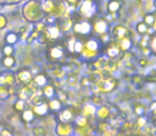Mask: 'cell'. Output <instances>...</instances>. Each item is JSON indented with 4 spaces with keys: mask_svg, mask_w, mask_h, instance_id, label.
<instances>
[{
    "mask_svg": "<svg viewBox=\"0 0 156 136\" xmlns=\"http://www.w3.org/2000/svg\"><path fill=\"white\" fill-rule=\"evenodd\" d=\"M76 78H74V77H70V78L68 79V83H69L70 85L76 84Z\"/></svg>",
    "mask_w": 156,
    "mask_h": 136,
    "instance_id": "cell-36",
    "label": "cell"
},
{
    "mask_svg": "<svg viewBox=\"0 0 156 136\" xmlns=\"http://www.w3.org/2000/svg\"><path fill=\"white\" fill-rule=\"evenodd\" d=\"M98 115L100 116L101 118H105L107 115H108V109L106 107H101L98 111Z\"/></svg>",
    "mask_w": 156,
    "mask_h": 136,
    "instance_id": "cell-32",
    "label": "cell"
},
{
    "mask_svg": "<svg viewBox=\"0 0 156 136\" xmlns=\"http://www.w3.org/2000/svg\"><path fill=\"white\" fill-rule=\"evenodd\" d=\"M136 29H137L138 33L144 34V33H146V32L148 31V26H147L144 23H139L137 25V27H136Z\"/></svg>",
    "mask_w": 156,
    "mask_h": 136,
    "instance_id": "cell-27",
    "label": "cell"
},
{
    "mask_svg": "<svg viewBox=\"0 0 156 136\" xmlns=\"http://www.w3.org/2000/svg\"><path fill=\"white\" fill-rule=\"evenodd\" d=\"M15 77H16V82H18L19 84L25 85V86L27 84H29L33 79L32 72L29 69H25V68L23 69H19Z\"/></svg>",
    "mask_w": 156,
    "mask_h": 136,
    "instance_id": "cell-2",
    "label": "cell"
},
{
    "mask_svg": "<svg viewBox=\"0 0 156 136\" xmlns=\"http://www.w3.org/2000/svg\"><path fill=\"white\" fill-rule=\"evenodd\" d=\"M142 112H144V111H142V109L138 107V109H137V113H138V114H142Z\"/></svg>",
    "mask_w": 156,
    "mask_h": 136,
    "instance_id": "cell-41",
    "label": "cell"
},
{
    "mask_svg": "<svg viewBox=\"0 0 156 136\" xmlns=\"http://www.w3.org/2000/svg\"><path fill=\"white\" fill-rule=\"evenodd\" d=\"M15 63H16V62H15V59L13 58V56H4V58L2 59V61H1L2 66L5 67V68L14 67Z\"/></svg>",
    "mask_w": 156,
    "mask_h": 136,
    "instance_id": "cell-19",
    "label": "cell"
},
{
    "mask_svg": "<svg viewBox=\"0 0 156 136\" xmlns=\"http://www.w3.org/2000/svg\"><path fill=\"white\" fill-rule=\"evenodd\" d=\"M72 117H73V115H72V112L70 111V109H64L60 113V120L63 122V123H67V122H69L70 120L72 119Z\"/></svg>",
    "mask_w": 156,
    "mask_h": 136,
    "instance_id": "cell-15",
    "label": "cell"
},
{
    "mask_svg": "<svg viewBox=\"0 0 156 136\" xmlns=\"http://www.w3.org/2000/svg\"><path fill=\"white\" fill-rule=\"evenodd\" d=\"M96 112V107L94 104H87L84 106V113L85 114H94Z\"/></svg>",
    "mask_w": 156,
    "mask_h": 136,
    "instance_id": "cell-29",
    "label": "cell"
},
{
    "mask_svg": "<svg viewBox=\"0 0 156 136\" xmlns=\"http://www.w3.org/2000/svg\"><path fill=\"white\" fill-rule=\"evenodd\" d=\"M2 53L4 54V56H12L14 53V48L11 45H4L2 48Z\"/></svg>",
    "mask_w": 156,
    "mask_h": 136,
    "instance_id": "cell-22",
    "label": "cell"
},
{
    "mask_svg": "<svg viewBox=\"0 0 156 136\" xmlns=\"http://www.w3.org/2000/svg\"><path fill=\"white\" fill-rule=\"evenodd\" d=\"M115 35L117 37H121V38H123L125 36V34H126V29H125L124 27H121V26H118V27L115 28Z\"/></svg>",
    "mask_w": 156,
    "mask_h": 136,
    "instance_id": "cell-23",
    "label": "cell"
},
{
    "mask_svg": "<svg viewBox=\"0 0 156 136\" xmlns=\"http://www.w3.org/2000/svg\"><path fill=\"white\" fill-rule=\"evenodd\" d=\"M144 20H146V25H153V23H155L154 17H153L152 15H148V16H146Z\"/></svg>",
    "mask_w": 156,
    "mask_h": 136,
    "instance_id": "cell-33",
    "label": "cell"
},
{
    "mask_svg": "<svg viewBox=\"0 0 156 136\" xmlns=\"http://www.w3.org/2000/svg\"><path fill=\"white\" fill-rule=\"evenodd\" d=\"M54 8V1L53 0H44V2L41 3V10H43L44 14L48 15L51 14Z\"/></svg>",
    "mask_w": 156,
    "mask_h": 136,
    "instance_id": "cell-11",
    "label": "cell"
},
{
    "mask_svg": "<svg viewBox=\"0 0 156 136\" xmlns=\"http://www.w3.org/2000/svg\"><path fill=\"white\" fill-rule=\"evenodd\" d=\"M32 111L34 112L35 115L45 116V115H47L48 112H49V106H48V103L41 102V103H38V104H35Z\"/></svg>",
    "mask_w": 156,
    "mask_h": 136,
    "instance_id": "cell-8",
    "label": "cell"
},
{
    "mask_svg": "<svg viewBox=\"0 0 156 136\" xmlns=\"http://www.w3.org/2000/svg\"><path fill=\"white\" fill-rule=\"evenodd\" d=\"M119 8H120V4L118 1H116V0H112V1H109L108 10L111 11V12H117V11L119 10Z\"/></svg>",
    "mask_w": 156,
    "mask_h": 136,
    "instance_id": "cell-24",
    "label": "cell"
},
{
    "mask_svg": "<svg viewBox=\"0 0 156 136\" xmlns=\"http://www.w3.org/2000/svg\"><path fill=\"white\" fill-rule=\"evenodd\" d=\"M0 136H13V134H12V132H10L9 130L3 129V130L0 132Z\"/></svg>",
    "mask_w": 156,
    "mask_h": 136,
    "instance_id": "cell-35",
    "label": "cell"
},
{
    "mask_svg": "<svg viewBox=\"0 0 156 136\" xmlns=\"http://www.w3.org/2000/svg\"><path fill=\"white\" fill-rule=\"evenodd\" d=\"M73 30H74V32H76V33L87 35V34L90 33L91 26H90V23H87V21H81V23H78L74 25Z\"/></svg>",
    "mask_w": 156,
    "mask_h": 136,
    "instance_id": "cell-3",
    "label": "cell"
},
{
    "mask_svg": "<svg viewBox=\"0 0 156 136\" xmlns=\"http://www.w3.org/2000/svg\"><path fill=\"white\" fill-rule=\"evenodd\" d=\"M23 14L30 23H37L45 17V14L41 10V3L37 0H30L27 2L23 5Z\"/></svg>",
    "mask_w": 156,
    "mask_h": 136,
    "instance_id": "cell-1",
    "label": "cell"
},
{
    "mask_svg": "<svg viewBox=\"0 0 156 136\" xmlns=\"http://www.w3.org/2000/svg\"><path fill=\"white\" fill-rule=\"evenodd\" d=\"M55 94V91H54V87L52 85H46L45 87H43V95L47 98H52Z\"/></svg>",
    "mask_w": 156,
    "mask_h": 136,
    "instance_id": "cell-20",
    "label": "cell"
},
{
    "mask_svg": "<svg viewBox=\"0 0 156 136\" xmlns=\"http://www.w3.org/2000/svg\"><path fill=\"white\" fill-rule=\"evenodd\" d=\"M34 84H36L38 87H45L48 83V80L46 78L45 74H37L36 77L34 78Z\"/></svg>",
    "mask_w": 156,
    "mask_h": 136,
    "instance_id": "cell-17",
    "label": "cell"
},
{
    "mask_svg": "<svg viewBox=\"0 0 156 136\" xmlns=\"http://www.w3.org/2000/svg\"><path fill=\"white\" fill-rule=\"evenodd\" d=\"M120 46H121L122 50H129V48H131V46H132V43H131V41H129V38L123 37V38L121 39V41H120Z\"/></svg>",
    "mask_w": 156,
    "mask_h": 136,
    "instance_id": "cell-25",
    "label": "cell"
},
{
    "mask_svg": "<svg viewBox=\"0 0 156 136\" xmlns=\"http://www.w3.org/2000/svg\"><path fill=\"white\" fill-rule=\"evenodd\" d=\"M151 47H152V50L153 51H155L156 52V36L153 38V41H152V43H151Z\"/></svg>",
    "mask_w": 156,
    "mask_h": 136,
    "instance_id": "cell-37",
    "label": "cell"
},
{
    "mask_svg": "<svg viewBox=\"0 0 156 136\" xmlns=\"http://www.w3.org/2000/svg\"><path fill=\"white\" fill-rule=\"evenodd\" d=\"M64 52L62 50V48L60 47H52L51 49H50V56H51V59L53 61H56V60H60L61 58L63 56Z\"/></svg>",
    "mask_w": 156,
    "mask_h": 136,
    "instance_id": "cell-14",
    "label": "cell"
},
{
    "mask_svg": "<svg viewBox=\"0 0 156 136\" xmlns=\"http://www.w3.org/2000/svg\"><path fill=\"white\" fill-rule=\"evenodd\" d=\"M74 43H76V39L74 38H71L69 41H68V48L71 52H73V46H74Z\"/></svg>",
    "mask_w": 156,
    "mask_h": 136,
    "instance_id": "cell-34",
    "label": "cell"
},
{
    "mask_svg": "<svg viewBox=\"0 0 156 136\" xmlns=\"http://www.w3.org/2000/svg\"><path fill=\"white\" fill-rule=\"evenodd\" d=\"M58 29H60L61 31H64V32L69 31V30L72 28L71 19L68 18V17H64V18H61V23H60V25H58Z\"/></svg>",
    "mask_w": 156,
    "mask_h": 136,
    "instance_id": "cell-10",
    "label": "cell"
},
{
    "mask_svg": "<svg viewBox=\"0 0 156 136\" xmlns=\"http://www.w3.org/2000/svg\"><path fill=\"white\" fill-rule=\"evenodd\" d=\"M9 2H13V3H18V2H20L21 0H8Z\"/></svg>",
    "mask_w": 156,
    "mask_h": 136,
    "instance_id": "cell-40",
    "label": "cell"
},
{
    "mask_svg": "<svg viewBox=\"0 0 156 136\" xmlns=\"http://www.w3.org/2000/svg\"><path fill=\"white\" fill-rule=\"evenodd\" d=\"M80 11L82 14H84L85 16L87 17H90L91 14L94 12V5H93V2L90 0H85V1L82 2L80 6Z\"/></svg>",
    "mask_w": 156,
    "mask_h": 136,
    "instance_id": "cell-5",
    "label": "cell"
},
{
    "mask_svg": "<svg viewBox=\"0 0 156 136\" xmlns=\"http://www.w3.org/2000/svg\"><path fill=\"white\" fill-rule=\"evenodd\" d=\"M154 6H155V8H156V0H155V1H154Z\"/></svg>",
    "mask_w": 156,
    "mask_h": 136,
    "instance_id": "cell-43",
    "label": "cell"
},
{
    "mask_svg": "<svg viewBox=\"0 0 156 136\" xmlns=\"http://www.w3.org/2000/svg\"><path fill=\"white\" fill-rule=\"evenodd\" d=\"M48 106H49V109H51V111L58 112L61 109V107H62V103H61V101L58 99H52L48 103Z\"/></svg>",
    "mask_w": 156,
    "mask_h": 136,
    "instance_id": "cell-18",
    "label": "cell"
},
{
    "mask_svg": "<svg viewBox=\"0 0 156 136\" xmlns=\"http://www.w3.org/2000/svg\"><path fill=\"white\" fill-rule=\"evenodd\" d=\"M107 29H108V25L105 20H99L94 25V30H96L97 33L99 34H104L106 33Z\"/></svg>",
    "mask_w": 156,
    "mask_h": 136,
    "instance_id": "cell-12",
    "label": "cell"
},
{
    "mask_svg": "<svg viewBox=\"0 0 156 136\" xmlns=\"http://www.w3.org/2000/svg\"><path fill=\"white\" fill-rule=\"evenodd\" d=\"M25 106H26V102L23 100H20L18 99L14 104V109H16L17 112H23L25 109Z\"/></svg>",
    "mask_w": 156,
    "mask_h": 136,
    "instance_id": "cell-26",
    "label": "cell"
},
{
    "mask_svg": "<svg viewBox=\"0 0 156 136\" xmlns=\"http://www.w3.org/2000/svg\"><path fill=\"white\" fill-rule=\"evenodd\" d=\"M4 1H6V0H0V3H3Z\"/></svg>",
    "mask_w": 156,
    "mask_h": 136,
    "instance_id": "cell-42",
    "label": "cell"
},
{
    "mask_svg": "<svg viewBox=\"0 0 156 136\" xmlns=\"http://www.w3.org/2000/svg\"><path fill=\"white\" fill-rule=\"evenodd\" d=\"M86 49L89 50V51H93V52H96L97 50L99 49V44L97 41L94 39H90L86 43Z\"/></svg>",
    "mask_w": 156,
    "mask_h": 136,
    "instance_id": "cell-21",
    "label": "cell"
},
{
    "mask_svg": "<svg viewBox=\"0 0 156 136\" xmlns=\"http://www.w3.org/2000/svg\"><path fill=\"white\" fill-rule=\"evenodd\" d=\"M118 54H119V50L115 47L109 48V49L107 50V55H108L109 58H116Z\"/></svg>",
    "mask_w": 156,
    "mask_h": 136,
    "instance_id": "cell-28",
    "label": "cell"
},
{
    "mask_svg": "<svg viewBox=\"0 0 156 136\" xmlns=\"http://www.w3.org/2000/svg\"><path fill=\"white\" fill-rule=\"evenodd\" d=\"M155 29H156V23H155Z\"/></svg>",
    "mask_w": 156,
    "mask_h": 136,
    "instance_id": "cell-44",
    "label": "cell"
},
{
    "mask_svg": "<svg viewBox=\"0 0 156 136\" xmlns=\"http://www.w3.org/2000/svg\"><path fill=\"white\" fill-rule=\"evenodd\" d=\"M43 32L46 34V36L50 39L58 38L61 34V30L58 29V26H49V27H46Z\"/></svg>",
    "mask_w": 156,
    "mask_h": 136,
    "instance_id": "cell-4",
    "label": "cell"
},
{
    "mask_svg": "<svg viewBox=\"0 0 156 136\" xmlns=\"http://www.w3.org/2000/svg\"><path fill=\"white\" fill-rule=\"evenodd\" d=\"M79 0H67V2L68 3H71V4H73V3H76Z\"/></svg>",
    "mask_w": 156,
    "mask_h": 136,
    "instance_id": "cell-39",
    "label": "cell"
},
{
    "mask_svg": "<svg viewBox=\"0 0 156 136\" xmlns=\"http://www.w3.org/2000/svg\"><path fill=\"white\" fill-rule=\"evenodd\" d=\"M35 118V114L32 109H23L21 114V119L25 122H32Z\"/></svg>",
    "mask_w": 156,
    "mask_h": 136,
    "instance_id": "cell-16",
    "label": "cell"
},
{
    "mask_svg": "<svg viewBox=\"0 0 156 136\" xmlns=\"http://www.w3.org/2000/svg\"><path fill=\"white\" fill-rule=\"evenodd\" d=\"M2 80H3V83L5 86H13V85L16 83V77H15L14 73L12 72H6L3 76H1Z\"/></svg>",
    "mask_w": 156,
    "mask_h": 136,
    "instance_id": "cell-9",
    "label": "cell"
},
{
    "mask_svg": "<svg viewBox=\"0 0 156 136\" xmlns=\"http://www.w3.org/2000/svg\"><path fill=\"white\" fill-rule=\"evenodd\" d=\"M115 87V81L112 79H104L98 83V88L102 91H109Z\"/></svg>",
    "mask_w": 156,
    "mask_h": 136,
    "instance_id": "cell-7",
    "label": "cell"
},
{
    "mask_svg": "<svg viewBox=\"0 0 156 136\" xmlns=\"http://www.w3.org/2000/svg\"><path fill=\"white\" fill-rule=\"evenodd\" d=\"M8 25V19L6 17L4 16L3 14H0V30L1 29H4Z\"/></svg>",
    "mask_w": 156,
    "mask_h": 136,
    "instance_id": "cell-31",
    "label": "cell"
},
{
    "mask_svg": "<svg viewBox=\"0 0 156 136\" xmlns=\"http://www.w3.org/2000/svg\"><path fill=\"white\" fill-rule=\"evenodd\" d=\"M76 122H78L79 124H84L85 123V118H83V117H80L79 118V120H76Z\"/></svg>",
    "mask_w": 156,
    "mask_h": 136,
    "instance_id": "cell-38",
    "label": "cell"
},
{
    "mask_svg": "<svg viewBox=\"0 0 156 136\" xmlns=\"http://www.w3.org/2000/svg\"><path fill=\"white\" fill-rule=\"evenodd\" d=\"M19 39V36L17 35V33H15V32H9V33L5 34V36H4V41L6 43V45H15V44L18 41Z\"/></svg>",
    "mask_w": 156,
    "mask_h": 136,
    "instance_id": "cell-13",
    "label": "cell"
},
{
    "mask_svg": "<svg viewBox=\"0 0 156 136\" xmlns=\"http://www.w3.org/2000/svg\"><path fill=\"white\" fill-rule=\"evenodd\" d=\"M17 94H18V99L25 101V100H28L32 97V95L34 94V89H33L31 86H29V85H26V86H23V88L19 91V93H17Z\"/></svg>",
    "mask_w": 156,
    "mask_h": 136,
    "instance_id": "cell-6",
    "label": "cell"
},
{
    "mask_svg": "<svg viewBox=\"0 0 156 136\" xmlns=\"http://www.w3.org/2000/svg\"><path fill=\"white\" fill-rule=\"evenodd\" d=\"M73 51H76V53H80V52L83 51V44L81 43V41H76L74 46H73Z\"/></svg>",
    "mask_w": 156,
    "mask_h": 136,
    "instance_id": "cell-30",
    "label": "cell"
}]
</instances>
